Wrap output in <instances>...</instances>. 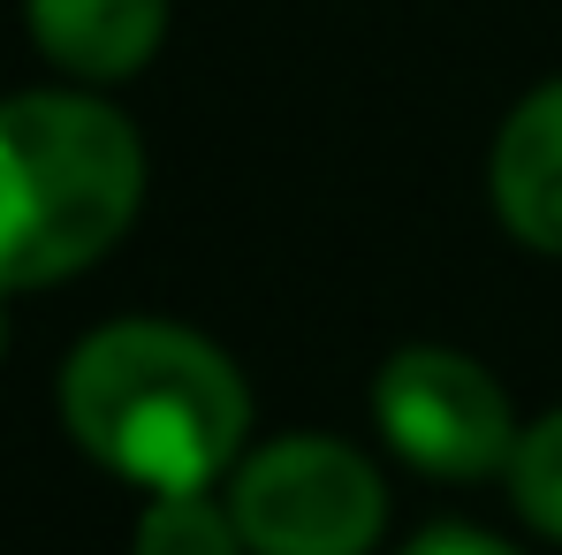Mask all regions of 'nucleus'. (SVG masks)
Here are the masks:
<instances>
[{"instance_id":"nucleus-2","label":"nucleus","mask_w":562,"mask_h":555,"mask_svg":"<svg viewBox=\"0 0 562 555\" xmlns=\"http://www.w3.org/2000/svg\"><path fill=\"white\" fill-rule=\"evenodd\" d=\"M145 206V137L99 92L0 99V289H46L106 259Z\"/></svg>"},{"instance_id":"nucleus-9","label":"nucleus","mask_w":562,"mask_h":555,"mask_svg":"<svg viewBox=\"0 0 562 555\" xmlns=\"http://www.w3.org/2000/svg\"><path fill=\"white\" fill-rule=\"evenodd\" d=\"M403 555H517V548L494 541V533H471V525H434V533H418Z\"/></svg>"},{"instance_id":"nucleus-8","label":"nucleus","mask_w":562,"mask_h":555,"mask_svg":"<svg viewBox=\"0 0 562 555\" xmlns=\"http://www.w3.org/2000/svg\"><path fill=\"white\" fill-rule=\"evenodd\" d=\"M509 495H517V510L562 541V411L548 419H532L525 434H517V457H509Z\"/></svg>"},{"instance_id":"nucleus-6","label":"nucleus","mask_w":562,"mask_h":555,"mask_svg":"<svg viewBox=\"0 0 562 555\" xmlns=\"http://www.w3.org/2000/svg\"><path fill=\"white\" fill-rule=\"evenodd\" d=\"M31 46L69 85H122L168 38V0H23Z\"/></svg>"},{"instance_id":"nucleus-3","label":"nucleus","mask_w":562,"mask_h":555,"mask_svg":"<svg viewBox=\"0 0 562 555\" xmlns=\"http://www.w3.org/2000/svg\"><path fill=\"white\" fill-rule=\"evenodd\" d=\"M228 518L251 555H373L387 525V487L373 457L335 434H281L236 457Z\"/></svg>"},{"instance_id":"nucleus-10","label":"nucleus","mask_w":562,"mask_h":555,"mask_svg":"<svg viewBox=\"0 0 562 555\" xmlns=\"http://www.w3.org/2000/svg\"><path fill=\"white\" fill-rule=\"evenodd\" d=\"M0 358H8V289H0Z\"/></svg>"},{"instance_id":"nucleus-1","label":"nucleus","mask_w":562,"mask_h":555,"mask_svg":"<svg viewBox=\"0 0 562 555\" xmlns=\"http://www.w3.org/2000/svg\"><path fill=\"white\" fill-rule=\"evenodd\" d=\"M61 426L92 464L145 495L228 479L251 434V388L183 320H106L61 366Z\"/></svg>"},{"instance_id":"nucleus-4","label":"nucleus","mask_w":562,"mask_h":555,"mask_svg":"<svg viewBox=\"0 0 562 555\" xmlns=\"http://www.w3.org/2000/svg\"><path fill=\"white\" fill-rule=\"evenodd\" d=\"M373 426L403 464L434 471V479H486L509 471L517 457V411L502 396V380L441 343H411L395 351L373 380Z\"/></svg>"},{"instance_id":"nucleus-7","label":"nucleus","mask_w":562,"mask_h":555,"mask_svg":"<svg viewBox=\"0 0 562 555\" xmlns=\"http://www.w3.org/2000/svg\"><path fill=\"white\" fill-rule=\"evenodd\" d=\"M130 555H251V548H244L228 502H213L198 487V495H153L145 518H137Z\"/></svg>"},{"instance_id":"nucleus-5","label":"nucleus","mask_w":562,"mask_h":555,"mask_svg":"<svg viewBox=\"0 0 562 555\" xmlns=\"http://www.w3.org/2000/svg\"><path fill=\"white\" fill-rule=\"evenodd\" d=\"M494 213L517 244L562 259V77L509 107V122L494 130V160H486Z\"/></svg>"}]
</instances>
